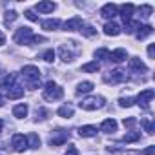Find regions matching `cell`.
<instances>
[{
    "label": "cell",
    "mask_w": 155,
    "mask_h": 155,
    "mask_svg": "<svg viewBox=\"0 0 155 155\" xmlns=\"http://www.w3.org/2000/svg\"><path fill=\"white\" fill-rule=\"evenodd\" d=\"M153 90H144V91H140L139 95H137V104L140 106V108H144V110H148V104H150V101L153 99Z\"/></svg>",
    "instance_id": "cell-7"
},
{
    "label": "cell",
    "mask_w": 155,
    "mask_h": 155,
    "mask_svg": "<svg viewBox=\"0 0 155 155\" xmlns=\"http://www.w3.org/2000/svg\"><path fill=\"white\" fill-rule=\"evenodd\" d=\"M42 57H44V60H46V62H53V60H55V51H53V49H48Z\"/></svg>",
    "instance_id": "cell-35"
},
{
    "label": "cell",
    "mask_w": 155,
    "mask_h": 155,
    "mask_svg": "<svg viewBox=\"0 0 155 155\" xmlns=\"http://www.w3.org/2000/svg\"><path fill=\"white\" fill-rule=\"evenodd\" d=\"M130 68L133 69V71H148V68H146V64L140 60V58H137V57H133V58H130Z\"/></svg>",
    "instance_id": "cell-15"
},
{
    "label": "cell",
    "mask_w": 155,
    "mask_h": 155,
    "mask_svg": "<svg viewBox=\"0 0 155 155\" xmlns=\"http://www.w3.org/2000/svg\"><path fill=\"white\" fill-rule=\"evenodd\" d=\"M55 8H57V6H55L53 2H38V4H37V11H38V13H51Z\"/></svg>",
    "instance_id": "cell-19"
},
{
    "label": "cell",
    "mask_w": 155,
    "mask_h": 155,
    "mask_svg": "<svg viewBox=\"0 0 155 155\" xmlns=\"http://www.w3.org/2000/svg\"><path fill=\"white\" fill-rule=\"evenodd\" d=\"M24 15H26V18H29L31 22H37V20H38V17H37V15H35L33 11H26Z\"/></svg>",
    "instance_id": "cell-38"
},
{
    "label": "cell",
    "mask_w": 155,
    "mask_h": 155,
    "mask_svg": "<svg viewBox=\"0 0 155 155\" xmlns=\"http://www.w3.org/2000/svg\"><path fill=\"white\" fill-rule=\"evenodd\" d=\"M22 77H24V82L29 90L40 88V69L37 66H24L22 68Z\"/></svg>",
    "instance_id": "cell-1"
},
{
    "label": "cell",
    "mask_w": 155,
    "mask_h": 155,
    "mask_svg": "<svg viewBox=\"0 0 155 155\" xmlns=\"http://www.w3.org/2000/svg\"><path fill=\"white\" fill-rule=\"evenodd\" d=\"M58 26H60V20H58V18H49V20H44V22H42V28L48 29V31H53V29H57Z\"/></svg>",
    "instance_id": "cell-21"
},
{
    "label": "cell",
    "mask_w": 155,
    "mask_h": 155,
    "mask_svg": "<svg viewBox=\"0 0 155 155\" xmlns=\"http://www.w3.org/2000/svg\"><path fill=\"white\" fill-rule=\"evenodd\" d=\"M133 102H135V99H131V97H124V99L119 101V104L122 108H130V106H133Z\"/></svg>",
    "instance_id": "cell-32"
},
{
    "label": "cell",
    "mask_w": 155,
    "mask_h": 155,
    "mask_svg": "<svg viewBox=\"0 0 155 155\" xmlns=\"http://www.w3.org/2000/svg\"><path fill=\"white\" fill-rule=\"evenodd\" d=\"M15 86H17V75H15V73L8 75L4 81H0V88H4L6 91L11 90V88H15Z\"/></svg>",
    "instance_id": "cell-12"
},
{
    "label": "cell",
    "mask_w": 155,
    "mask_h": 155,
    "mask_svg": "<svg viewBox=\"0 0 155 155\" xmlns=\"http://www.w3.org/2000/svg\"><path fill=\"white\" fill-rule=\"evenodd\" d=\"M11 144H13L15 151H24V150L28 148V139H26L22 133H15V135H13V140H11Z\"/></svg>",
    "instance_id": "cell-9"
},
{
    "label": "cell",
    "mask_w": 155,
    "mask_h": 155,
    "mask_svg": "<svg viewBox=\"0 0 155 155\" xmlns=\"http://www.w3.org/2000/svg\"><path fill=\"white\" fill-rule=\"evenodd\" d=\"M101 69V64L95 60V62H88V64H84L82 66V71H86V73H97Z\"/></svg>",
    "instance_id": "cell-23"
},
{
    "label": "cell",
    "mask_w": 155,
    "mask_h": 155,
    "mask_svg": "<svg viewBox=\"0 0 155 155\" xmlns=\"http://www.w3.org/2000/svg\"><path fill=\"white\" fill-rule=\"evenodd\" d=\"M13 115H15L17 119H24V117L28 115V106H26V104H17V106L13 108Z\"/></svg>",
    "instance_id": "cell-20"
},
{
    "label": "cell",
    "mask_w": 155,
    "mask_h": 155,
    "mask_svg": "<svg viewBox=\"0 0 155 155\" xmlns=\"http://www.w3.org/2000/svg\"><path fill=\"white\" fill-rule=\"evenodd\" d=\"M79 31H81L82 35H86V37H93V35L97 33V29H93L91 26H84V24H82V28H81Z\"/></svg>",
    "instance_id": "cell-30"
},
{
    "label": "cell",
    "mask_w": 155,
    "mask_h": 155,
    "mask_svg": "<svg viewBox=\"0 0 155 155\" xmlns=\"http://www.w3.org/2000/svg\"><path fill=\"white\" fill-rule=\"evenodd\" d=\"M104 33H106L108 37H117V35L120 33V26L115 24L113 20H111V22H106V26H104Z\"/></svg>",
    "instance_id": "cell-14"
},
{
    "label": "cell",
    "mask_w": 155,
    "mask_h": 155,
    "mask_svg": "<svg viewBox=\"0 0 155 155\" xmlns=\"http://www.w3.org/2000/svg\"><path fill=\"white\" fill-rule=\"evenodd\" d=\"M82 18L81 17H73V18H69L66 24H64V29L66 31H75V29H81L82 28Z\"/></svg>",
    "instance_id": "cell-10"
},
{
    "label": "cell",
    "mask_w": 155,
    "mask_h": 155,
    "mask_svg": "<svg viewBox=\"0 0 155 155\" xmlns=\"http://www.w3.org/2000/svg\"><path fill=\"white\" fill-rule=\"evenodd\" d=\"M26 139H28V146H31V148H35V150L40 146V137H38L37 133H29Z\"/></svg>",
    "instance_id": "cell-24"
},
{
    "label": "cell",
    "mask_w": 155,
    "mask_h": 155,
    "mask_svg": "<svg viewBox=\"0 0 155 155\" xmlns=\"http://www.w3.org/2000/svg\"><path fill=\"white\" fill-rule=\"evenodd\" d=\"M62 95H64V91L60 86H57L53 81L46 82V86H44V99L46 101H58V99H62Z\"/></svg>",
    "instance_id": "cell-2"
},
{
    "label": "cell",
    "mask_w": 155,
    "mask_h": 155,
    "mask_svg": "<svg viewBox=\"0 0 155 155\" xmlns=\"http://www.w3.org/2000/svg\"><path fill=\"white\" fill-rule=\"evenodd\" d=\"M148 55H150V58H153V57H155V46H153V44H150V46H148Z\"/></svg>",
    "instance_id": "cell-39"
},
{
    "label": "cell",
    "mask_w": 155,
    "mask_h": 155,
    "mask_svg": "<svg viewBox=\"0 0 155 155\" xmlns=\"http://www.w3.org/2000/svg\"><path fill=\"white\" fill-rule=\"evenodd\" d=\"M104 104H106V102H104V99H102V97H88V99H84V101H81V102H79L81 110H86V111L101 110Z\"/></svg>",
    "instance_id": "cell-3"
},
{
    "label": "cell",
    "mask_w": 155,
    "mask_h": 155,
    "mask_svg": "<svg viewBox=\"0 0 155 155\" xmlns=\"http://www.w3.org/2000/svg\"><path fill=\"white\" fill-rule=\"evenodd\" d=\"M126 58H128V53L122 48H119L115 51H110V60H113V62H124Z\"/></svg>",
    "instance_id": "cell-11"
},
{
    "label": "cell",
    "mask_w": 155,
    "mask_h": 155,
    "mask_svg": "<svg viewBox=\"0 0 155 155\" xmlns=\"http://www.w3.org/2000/svg\"><path fill=\"white\" fill-rule=\"evenodd\" d=\"M57 113H58L60 117H64V119H71V117H73V108H71V106H60Z\"/></svg>",
    "instance_id": "cell-26"
},
{
    "label": "cell",
    "mask_w": 155,
    "mask_h": 155,
    "mask_svg": "<svg viewBox=\"0 0 155 155\" xmlns=\"http://www.w3.org/2000/svg\"><path fill=\"white\" fill-rule=\"evenodd\" d=\"M68 139H69V131H66V130H57V131H53V135L49 137V144H51V146H60V144H64Z\"/></svg>",
    "instance_id": "cell-5"
},
{
    "label": "cell",
    "mask_w": 155,
    "mask_h": 155,
    "mask_svg": "<svg viewBox=\"0 0 155 155\" xmlns=\"http://www.w3.org/2000/svg\"><path fill=\"white\" fill-rule=\"evenodd\" d=\"M133 11H135V6H133V4H122V6H119V8H117V15H120V17H122L124 24L131 20Z\"/></svg>",
    "instance_id": "cell-6"
},
{
    "label": "cell",
    "mask_w": 155,
    "mask_h": 155,
    "mask_svg": "<svg viewBox=\"0 0 155 155\" xmlns=\"http://www.w3.org/2000/svg\"><path fill=\"white\" fill-rule=\"evenodd\" d=\"M140 139V133L139 131H130V133H126L124 137H122V142H135V140H139Z\"/></svg>",
    "instance_id": "cell-28"
},
{
    "label": "cell",
    "mask_w": 155,
    "mask_h": 155,
    "mask_svg": "<svg viewBox=\"0 0 155 155\" xmlns=\"http://www.w3.org/2000/svg\"><path fill=\"white\" fill-rule=\"evenodd\" d=\"M17 17H18V15H17L15 11H8V13H6V17H4V22L9 26L11 22H15V20H17Z\"/></svg>",
    "instance_id": "cell-31"
},
{
    "label": "cell",
    "mask_w": 155,
    "mask_h": 155,
    "mask_svg": "<svg viewBox=\"0 0 155 155\" xmlns=\"http://www.w3.org/2000/svg\"><path fill=\"white\" fill-rule=\"evenodd\" d=\"M20 97H24V88L15 86V88L8 90V99H20Z\"/></svg>",
    "instance_id": "cell-22"
},
{
    "label": "cell",
    "mask_w": 155,
    "mask_h": 155,
    "mask_svg": "<svg viewBox=\"0 0 155 155\" xmlns=\"http://www.w3.org/2000/svg\"><path fill=\"white\" fill-rule=\"evenodd\" d=\"M33 31H31V28H26V26H22V28H18L17 29V33H15V37H13V40L17 42V44H33Z\"/></svg>",
    "instance_id": "cell-4"
},
{
    "label": "cell",
    "mask_w": 155,
    "mask_h": 155,
    "mask_svg": "<svg viewBox=\"0 0 155 155\" xmlns=\"http://www.w3.org/2000/svg\"><path fill=\"white\" fill-rule=\"evenodd\" d=\"M79 135L81 137H95L97 135V128L95 126H81L79 128Z\"/></svg>",
    "instance_id": "cell-18"
},
{
    "label": "cell",
    "mask_w": 155,
    "mask_h": 155,
    "mask_svg": "<svg viewBox=\"0 0 155 155\" xmlns=\"http://www.w3.org/2000/svg\"><path fill=\"white\" fill-rule=\"evenodd\" d=\"M126 79H128L126 73H124V71H120V69H113V71H110V75H106V77H104V81H106V82H111V84L124 82Z\"/></svg>",
    "instance_id": "cell-8"
},
{
    "label": "cell",
    "mask_w": 155,
    "mask_h": 155,
    "mask_svg": "<svg viewBox=\"0 0 155 155\" xmlns=\"http://www.w3.org/2000/svg\"><path fill=\"white\" fill-rule=\"evenodd\" d=\"M93 90V82H81L79 86H77V93H90Z\"/></svg>",
    "instance_id": "cell-27"
},
{
    "label": "cell",
    "mask_w": 155,
    "mask_h": 155,
    "mask_svg": "<svg viewBox=\"0 0 155 155\" xmlns=\"http://www.w3.org/2000/svg\"><path fill=\"white\" fill-rule=\"evenodd\" d=\"M137 29H139V31H137V38H139V40H144L146 37H150V35L153 33V28H151V26H139Z\"/></svg>",
    "instance_id": "cell-17"
},
{
    "label": "cell",
    "mask_w": 155,
    "mask_h": 155,
    "mask_svg": "<svg viewBox=\"0 0 155 155\" xmlns=\"http://www.w3.org/2000/svg\"><path fill=\"white\" fill-rule=\"evenodd\" d=\"M142 126H144L146 133H150V135L155 131V126H153V122H151V120H142Z\"/></svg>",
    "instance_id": "cell-33"
},
{
    "label": "cell",
    "mask_w": 155,
    "mask_h": 155,
    "mask_svg": "<svg viewBox=\"0 0 155 155\" xmlns=\"http://www.w3.org/2000/svg\"><path fill=\"white\" fill-rule=\"evenodd\" d=\"M144 155H155V146H148L144 150Z\"/></svg>",
    "instance_id": "cell-40"
},
{
    "label": "cell",
    "mask_w": 155,
    "mask_h": 155,
    "mask_svg": "<svg viewBox=\"0 0 155 155\" xmlns=\"http://www.w3.org/2000/svg\"><path fill=\"white\" fill-rule=\"evenodd\" d=\"M139 11H140V15H142V17H150V15H151V11H153V8H151V6H140V8H139Z\"/></svg>",
    "instance_id": "cell-34"
},
{
    "label": "cell",
    "mask_w": 155,
    "mask_h": 155,
    "mask_svg": "<svg viewBox=\"0 0 155 155\" xmlns=\"http://www.w3.org/2000/svg\"><path fill=\"white\" fill-rule=\"evenodd\" d=\"M95 57L97 58H102V60H110V51L106 48H101V49L95 51Z\"/></svg>",
    "instance_id": "cell-29"
},
{
    "label": "cell",
    "mask_w": 155,
    "mask_h": 155,
    "mask_svg": "<svg viewBox=\"0 0 155 155\" xmlns=\"http://www.w3.org/2000/svg\"><path fill=\"white\" fill-rule=\"evenodd\" d=\"M66 155H79V150H77L73 144H69L68 150H66Z\"/></svg>",
    "instance_id": "cell-37"
},
{
    "label": "cell",
    "mask_w": 155,
    "mask_h": 155,
    "mask_svg": "<svg viewBox=\"0 0 155 155\" xmlns=\"http://www.w3.org/2000/svg\"><path fill=\"white\" fill-rule=\"evenodd\" d=\"M122 124H124L126 128H133V126L137 124V119H135V117H128V119L122 120Z\"/></svg>",
    "instance_id": "cell-36"
},
{
    "label": "cell",
    "mask_w": 155,
    "mask_h": 155,
    "mask_svg": "<svg viewBox=\"0 0 155 155\" xmlns=\"http://www.w3.org/2000/svg\"><path fill=\"white\" fill-rule=\"evenodd\" d=\"M101 130H102L104 133H113V131H117V122H115L113 119H106V120L101 124Z\"/></svg>",
    "instance_id": "cell-16"
},
{
    "label": "cell",
    "mask_w": 155,
    "mask_h": 155,
    "mask_svg": "<svg viewBox=\"0 0 155 155\" xmlns=\"http://www.w3.org/2000/svg\"><path fill=\"white\" fill-rule=\"evenodd\" d=\"M101 15L104 18H115L117 17V6L115 4H106L102 9H101Z\"/></svg>",
    "instance_id": "cell-13"
},
{
    "label": "cell",
    "mask_w": 155,
    "mask_h": 155,
    "mask_svg": "<svg viewBox=\"0 0 155 155\" xmlns=\"http://www.w3.org/2000/svg\"><path fill=\"white\" fill-rule=\"evenodd\" d=\"M2 128H4V120H0V131H2Z\"/></svg>",
    "instance_id": "cell-43"
},
{
    "label": "cell",
    "mask_w": 155,
    "mask_h": 155,
    "mask_svg": "<svg viewBox=\"0 0 155 155\" xmlns=\"http://www.w3.org/2000/svg\"><path fill=\"white\" fill-rule=\"evenodd\" d=\"M4 102H6V99H4L2 95H0V108H2V106H4Z\"/></svg>",
    "instance_id": "cell-42"
},
{
    "label": "cell",
    "mask_w": 155,
    "mask_h": 155,
    "mask_svg": "<svg viewBox=\"0 0 155 155\" xmlns=\"http://www.w3.org/2000/svg\"><path fill=\"white\" fill-rule=\"evenodd\" d=\"M4 42H6V37H4L2 31H0V46H4Z\"/></svg>",
    "instance_id": "cell-41"
},
{
    "label": "cell",
    "mask_w": 155,
    "mask_h": 155,
    "mask_svg": "<svg viewBox=\"0 0 155 155\" xmlns=\"http://www.w3.org/2000/svg\"><path fill=\"white\" fill-rule=\"evenodd\" d=\"M58 53H60V58H62V60H66V62L73 60V53H71L66 46H60V48H58Z\"/></svg>",
    "instance_id": "cell-25"
}]
</instances>
